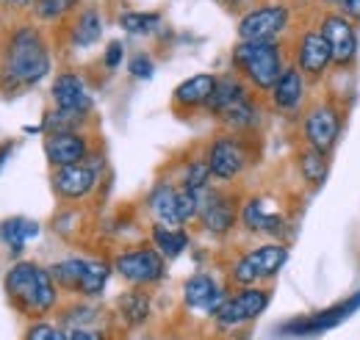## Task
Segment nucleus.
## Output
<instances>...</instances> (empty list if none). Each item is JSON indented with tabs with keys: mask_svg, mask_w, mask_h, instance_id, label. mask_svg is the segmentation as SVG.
Listing matches in <instances>:
<instances>
[{
	"mask_svg": "<svg viewBox=\"0 0 360 340\" xmlns=\"http://www.w3.org/2000/svg\"><path fill=\"white\" fill-rule=\"evenodd\" d=\"M50 47L37 25L14 28L0 50V81L8 89L37 86L50 72Z\"/></svg>",
	"mask_w": 360,
	"mask_h": 340,
	"instance_id": "f257e3e1",
	"label": "nucleus"
},
{
	"mask_svg": "<svg viewBox=\"0 0 360 340\" xmlns=\"http://www.w3.org/2000/svg\"><path fill=\"white\" fill-rule=\"evenodd\" d=\"M6 296L22 313V315H47L58 304V285L50 274V268L34 263V260H20L8 268L6 280Z\"/></svg>",
	"mask_w": 360,
	"mask_h": 340,
	"instance_id": "f03ea898",
	"label": "nucleus"
},
{
	"mask_svg": "<svg viewBox=\"0 0 360 340\" xmlns=\"http://www.w3.org/2000/svg\"><path fill=\"white\" fill-rule=\"evenodd\" d=\"M230 61L233 72L241 75L258 94H269L288 67L283 39H238L230 50Z\"/></svg>",
	"mask_w": 360,
	"mask_h": 340,
	"instance_id": "7ed1b4c3",
	"label": "nucleus"
},
{
	"mask_svg": "<svg viewBox=\"0 0 360 340\" xmlns=\"http://www.w3.org/2000/svg\"><path fill=\"white\" fill-rule=\"evenodd\" d=\"M294 25V8L285 0L252 3L236 22L238 39H283Z\"/></svg>",
	"mask_w": 360,
	"mask_h": 340,
	"instance_id": "20e7f679",
	"label": "nucleus"
},
{
	"mask_svg": "<svg viewBox=\"0 0 360 340\" xmlns=\"http://www.w3.org/2000/svg\"><path fill=\"white\" fill-rule=\"evenodd\" d=\"M288 244L285 241H271V244H261L244 255H238L230 266V280L238 288H252L261 282L274 280L283 266L288 263Z\"/></svg>",
	"mask_w": 360,
	"mask_h": 340,
	"instance_id": "39448f33",
	"label": "nucleus"
},
{
	"mask_svg": "<svg viewBox=\"0 0 360 340\" xmlns=\"http://www.w3.org/2000/svg\"><path fill=\"white\" fill-rule=\"evenodd\" d=\"M300 133L308 147L330 155L344 133V108L335 100H316L300 117Z\"/></svg>",
	"mask_w": 360,
	"mask_h": 340,
	"instance_id": "423d86ee",
	"label": "nucleus"
},
{
	"mask_svg": "<svg viewBox=\"0 0 360 340\" xmlns=\"http://www.w3.org/2000/svg\"><path fill=\"white\" fill-rule=\"evenodd\" d=\"M205 161L211 166L214 180L219 183H236L247 166L252 164V147L244 138V133H227V136H217L208 150H205Z\"/></svg>",
	"mask_w": 360,
	"mask_h": 340,
	"instance_id": "0eeeda50",
	"label": "nucleus"
},
{
	"mask_svg": "<svg viewBox=\"0 0 360 340\" xmlns=\"http://www.w3.org/2000/svg\"><path fill=\"white\" fill-rule=\"evenodd\" d=\"M316 25H319V31L324 34V39L330 42L335 70H349V67L358 61V53H360L358 22H352V20H349L347 14H341L338 8H330V11L316 14Z\"/></svg>",
	"mask_w": 360,
	"mask_h": 340,
	"instance_id": "6e6552de",
	"label": "nucleus"
},
{
	"mask_svg": "<svg viewBox=\"0 0 360 340\" xmlns=\"http://www.w3.org/2000/svg\"><path fill=\"white\" fill-rule=\"evenodd\" d=\"M358 310H360V288L349 299H344V301H338V304H333V307H327V310L308 313V315H297V318L285 321V324L280 327V332L288 335V338H319V335H324V332L341 327V324H344L347 318H352Z\"/></svg>",
	"mask_w": 360,
	"mask_h": 340,
	"instance_id": "1a4fd4ad",
	"label": "nucleus"
},
{
	"mask_svg": "<svg viewBox=\"0 0 360 340\" xmlns=\"http://www.w3.org/2000/svg\"><path fill=\"white\" fill-rule=\"evenodd\" d=\"M291 53H294V61H291V64H294L308 81H321L330 70H335L330 42H327L324 34L319 31V25H308V28L297 31Z\"/></svg>",
	"mask_w": 360,
	"mask_h": 340,
	"instance_id": "9d476101",
	"label": "nucleus"
},
{
	"mask_svg": "<svg viewBox=\"0 0 360 340\" xmlns=\"http://www.w3.org/2000/svg\"><path fill=\"white\" fill-rule=\"evenodd\" d=\"M114 271L125 282L147 288L167 277V257L155 247H134V249H125L114 257Z\"/></svg>",
	"mask_w": 360,
	"mask_h": 340,
	"instance_id": "9b49d317",
	"label": "nucleus"
},
{
	"mask_svg": "<svg viewBox=\"0 0 360 340\" xmlns=\"http://www.w3.org/2000/svg\"><path fill=\"white\" fill-rule=\"evenodd\" d=\"M238 224L252 235H266V238H274V241H285L288 227H291L288 216L280 208H274L271 197H264V194H255L241 205Z\"/></svg>",
	"mask_w": 360,
	"mask_h": 340,
	"instance_id": "f8f14e48",
	"label": "nucleus"
},
{
	"mask_svg": "<svg viewBox=\"0 0 360 340\" xmlns=\"http://www.w3.org/2000/svg\"><path fill=\"white\" fill-rule=\"evenodd\" d=\"M271 291L266 288H241L236 294H230L225 299V304L219 307V313L214 315V321L222 327V329H236V327H244L255 318L264 315V310L269 307Z\"/></svg>",
	"mask_w": 360,
	"mask_h": 340,
	"instance_id": "ddd939ff",
	"label": "nucleus"
},
{
	"mask_svg": "<svg viewBox=\"0 0 360 340\" xmlns=\"http://www.w3.org/2000/svg\"><path fill=\"white\" fill-rule=\"evenodd\" d=\"M238 213H241L238 197L211 188L208 197L202 200V208L197 213V221H200V227H202L208 235L225 238V235H230V233L238 227Z\"/></svg>",
	"mask_w": 360,
	"mask_h": 340,
	"instance_id": "4468645a",
	"label": "nucleus"
},
{
	"mask_svg": "<svg viewBox=\"0 0 360 340\" xmlns=\"http://www.w3.org/2000/svg\"><path fill=\"white\" fill-rule=\"evenodd\" d=\"M100 180V164H94V152L84 164H72V166H58L53 169V191L64 200V202H81L86 200L94 185Z\"/></svg>",
	"mask_w": 360,
	"mask_h": 340,
	"instance_id": "2eb2a0df",
	"label": "nucleus"
},
{
	"mask_svg": "<svg viewBox=\"0 0 360 340\" xmlns=\"http://www.w3.org/2000/svg\"><path fill=\"white\" fill-rule=\"evenodd\" d=\"M50 97H53L56 111L70 114V117H75L81 122L89 117L91 108H94L89 86L78 72H58L56 81H53V89H50Z\"/></svg>",
	"mask_w": 360,
	"mask_h": 340,
	"instance_id": "dca6fc26",
	"label": "nucleus"
},
{
	"mask_svg": "<svg viewBox=\"0 0 360 340\" xmlns=\"http://www.w3.org/2000/svg\"><path fill=\"white\" fill-rule=\"evenodd\" d=\"M305 97H308V78L294 64H288L269 91L271 108L283 117H302Z\"/></svg>",
	"mask_w": 360,
	"mask_h": 340,
	"instance_id": "f3484780",
	"label": "nucleus"
},
{
	"mask_svg": "<svg viewBox=\"0 0 360 340\" xmlns=\"http://www.w3.org/2000/svg\"><path fill=\"white\" fill-rule=\"evenodd\" d=\"M227 296H230L227 288H222L217 282V277L208 274V271H197L183 282V304L188 310H200V313L217 315Z\"/></svg>",
	"mask_w": 360,
	"mask_h": 340,
	"instance_id": "a211bd4d",
	"label": "nucleus"
},
{
	"mask_svg": "<svg viewBox=\"0 0 360 340\" xmlns=\"http://www.w3.org/2000/svg\"><path fill=\"white\" fill-rule=\"evenodd\" d=\"M45 155H47V164H50L53 169H58V166H72V164H84L91 155L89 138H86L81 130L47 133Z\"/></svg>",
	"mask_w": 360,
	"mask_h": 340,
	"instance_id": "6ab92c4d",
	"label": "nucleus"
},
{
	"mask_svg": "<svg viewBox=\"0 0 360 340\" xmlns=\"http://www.w3.org/2000/svg\"><path fill=\"white\" fill-rule=\"evenodd\" d=\"M147 211L155 224L183 227L180 221V185L169 180H158L147 194Z\"/></svg>",
	"mask_w": 360,
	"mask_h": 340,
	"instance_id": "aec40b11",
	"label": "nucleus"
},
{
	"mask_svg": "<svg viewBox=\"0 0 360 340\" xmlns=\"http://www.w3.org/2000/svg\"><path fill=\"white\" fill-rule=\"evenodd\" d=\"M217 81H219V75H211V72H200V75L186 78L172 91V108L175 111H200V108H205V103L211 100V94L217 89Z\"/></svg>",
	"mask_w": 360,
	"mask_h": 340,
	"instance_id": "412c9836",
	"label": "nucleus"
},
{
	"mask_svg": "<svg viewBox=\"0 0 360 340\" xmlns=\"http://www.w3.org/2000/svg\"><path fill=\"white\" fill-rule=\"evenodd\" d=\"M217 119L230 133H252V130H258L261 128V119H264V105L258 100V91H250L241 100H236L225 114H219Z\"/></svg>",
	"mask_w": 360,
	"mask_h": 340,
	"instance_id": "4be33fe9",
	"label": "nucleus"
},
{
	"mask_svg": "<svg viewBox=\"0 0 360 340\" xmlns=\"http://www.w3.org/2000/svg\"><path fill=\"white\" fill-rule=\"evenodd\" d=\"M103 28H105V22H103V11L97 6L75 8L72 22H70V42L75 47H91L100 42Z\"/></svg>",
	"mask_w": 360,
	"mask_h": 340,
	"instance_id": "5701e85b",
	"label": "nucleus"
},
{
	"mask_svg": "<svg viewBox=\"0 0 360 340\" xmlns=\"http://www.w3.org/2000/svg\"><path fill=\"white\" fill-rule=\"evenodd\" d=\"M250 91H255V89L247 84L241 75H236V72L219 75L217 89H214V94H211V100L205 103V108H202V111H205V114H211V117H219V114H225L236 100H241V97H244V94H250Z\"/></svg>",
	"mask_w": 360,
	"mask_h": 340,
	"instance_id": "b1692460",
	"label": "nucleus"
},
{
	"mask_svg": "<svg viewBox=\"0 0 360 340\" xmlns=\"http://www.w3.org/2000/svg\"><path fill=\"white\" fill-rule=\"evenodd\" d=\"M117 313H120V318H122L125 327L139 329V327H144V324L150 321V315H153V299H150V294H147L144 288L136 285L131 291L120 294V299H117Z\"/></svg>",
	"mask_w": 360,
	"mask_h": 340,
	"instance_id": "393cba45",
	"label": "nucleus"
},
{
	"mask_svg": "<svg viewBox=\"0 0 360 340\" xmlns=\"http://www.w3.org/2000/svg\"><path fill=\"white\" fill-rule=\"evenodd\" d=\"M150 241H153V247L167 257V260H175V257H180L188 249L191 235H188L183 227H169V224H155V221H153V227H150Z\"/></svg>",
	"mask_w": 360,
	"mask_h": 340,
	"instance_id": "a878e982",
	"label": "nucleus"
},
{
	"mask_svg": "<svg viewBox=\"0 0 360 340\" xmlns=\"http://www.w3.org/2000/svg\"><path fill=\"white\" fill-rule=\"evenodd\" d=\"M34 235H39V224L31 221V218L14 216V218L0 221V244H3L8 252H14V255H20V252L25 249V241L34 238Z\"/></svg>",
	"mask_w": 360,
	"mask_h": 340,
	"instance_id": "bb28decb",
	"label": "nucleus"
},
{
	"mask_svg": "<svg viewBox=\"0 0 360 340\" xmlns=\"http://www.w3.org/2000/svg\"><path fill=\"white\" fill-rule=\"evenodd\" d=\"M297 171H300L302 183H308L311 188H321L327 180V155L305 144L297 152Z\"/></svg>",
	"mask_w": 360,
	"mask_h": 340,
	"instance_id": "cd10ccee",
	"label": "nucleus"
},
{
	"mask_svg": "<svg viewBox=\"0 0 360 340\" xmlns=\"http://www.w3.org/2000/svg\"><path fill=\"white\" fill-rule=\"evenodd\" d=\"M164 25V17L158 11H122L120 28L131 37H150Z\"/></svg>",
	"mask_w": 360,
	"mask_h": 340,
	"instance_id": "c85d7f7f",
	"label": "nucleus"
},
{
	"mask_svg": "<svg viewBox=\"0 0 360 340\" xmlns=\"http://www.w3.org/2000/svg\"><path fill=\"white\" fill-rule=\"evenodd\" d=\"M78 6H81V0H37L31 11L39 22H58L67 14H72Z\"/></svg>",
	"mask_w": 360,
	"mask_h": 340,
	"instance_id": "c756f323",
	"label": "nucleus"
},
{
	"mask_svg": "<svg viewBox=\"0 0 360 340\" xmlns=\"http://www.w3.org/2000/svg\"><path fill=\"white\" fill-rule=\"evenodd\" d=\"M61 321H64V327H70V329H75V327H91V324L100 321V310L91 307V304H72V307L64 310Z\"/></svg>",
	"mask_w": 360,
	"mask_h": 340,
	"instance_id": "7c9ffc66",
	"label": "nucleus"
},
{
	"mask_svg": "<svg viewBox=\"0 0 360 340\" xmlns=\"http://www.w3.org/2000/svg\"><path fill=\"white\" fill-rule=\"evenodd\" d=\"M128 72L136 81H150L155 75V61L150 53H134L131 61H128Z\"/></svg>",
	"mask_w": 360,
	"mask_h": 340,
	"instance_id": "2f4dec72",
	"label": "nucleus"
},
{
	"mask_svg": "<svg viewBox=\"0 0 360 340\" xmlns=\"http://www.w3.org/2000/svg\"><path fill=\"white\" fill-rule=\"evenodd\" d=\"M25 340H67V332H64L58 324L34 321V324L25 329Z\"/></svg>",
	"mask_w": 360,
	"mask_h": 340,
	"instance_id": "473e14b6",
	"label": "nucleus"
},
{
	"mask_svg": "<svg viewBox=\"0 0 360 340\" xmlns=\"http://www.w3.org/2000/svg\"><path fill=\"white\" fill-rule=\"evenodd\" d=\"M122 61H125V44L120 42V39H114V42L105 44L103 67H105L108 72H114V70H120V67H122Z\"/></svg>",
	"mask_w": 360,
	"mask_h": 340,
	"instance_id": "72a5a7b5",
	"label": "nucleus"
},
{
	"mask_svg": "<svg viewBox=\"0 0 360 340\" xmlns=\"http://www.w3.org/2000/svg\"><path fill=\"white\" fill-rule=\"evenodd\" d=\"M67 340H108L103 329H94V327H75V329H67Z\"/></svg>",
	"mask_w": 360,
	"mask_h": 340,
	"instance_id": "f704fd0d",
	"label": "nucleus"
},
{
	"mask_svg": "<svg viewBox=\"0 0 360 340\" xmlns=\"http://www.w3.org/2000/svg\"><path fill=\"white\" fill-rule=\"evenodd\" d=\"M294 3L302 6V8H314L316 14L330 11V8H338V0H294Z\"/></svg>",
	"mask_w": 360,
	"mask_h": 340,
	"instance_id": "c9c22d12",
	"label": "nucleus"
},
{
	"mask_svg": "<svg viewBox=\"0 0 360 340\" xmlns=\"http://www.w3.org/2000/svg\"><path fill=\"white\" fill-rule=\"evenodd\" d=\"M338 11L360 25V0H338Z\"/></svg>",
	"mask_w": 360,
	"mask_h": 340,
	"instance_id": "e433bc0d",
	"label": "nucleus"
},
{
	"mask_svg": "<svg viewBox=\"0 0 360 340\" xmlns=\"http://www.w3.org/2000/svg\"><path fill=\"white\" fill-rule=\"evenodd\" d=\"M37 0H0L3 11H31Z\"/></svg>",
	"mask_w": 360,
	"mask_h": 340,
	"instance_id": "4c0bfd02",
	"label": "nucleus"
},
{
	"mask_svg": "<svg viewBox=\"0 0 360 340\" xmlns=\"http://www.w3.org/2000/svg\"><path fill=\"white\" fill-rule=\"evenodd\" d=\"M11 150H14V144H11V141H8V144H0V169L6 166V161H8Z\"/></svg>",
	"mask_w": 360,
	"mask_h": 340,
	"instance_id": "58836bf2",
	"label": "nucleus"
},
{
	"mask_svg": "<svg viewBox=\"0 0 360 340\" xmlns=\"http://www.w3.org/2000/svg\"><path fill=\"white\" fill-rule=\"evenodd\" d=\"M225 8H241V6H247V0H219Z\"/></svg>",
	"mask_w": 360,
	"mask_h": 340,
	"instance_id": "ea45409f",
	"label": "nucleus"
},
{
	"mask_svg": "<svg viewBox=\"0 0 360 340\" xmlns=\"http://www.w3.org/2000/svg\"><path fill=\"white\" fill-rule=\"evenodd\" d=\"M141 340H153V338H141Z\"/></svg>",
	"mask_w": 360,
	"mask_h": 340,
	"instance_id": "a19ab883",
	"label": "nucleus"
},
{
	"mask_svg": "<svg viewBox=\"0 0 360 340\" xmlns=\"http://www.w3.org/2000/svg\"><path fill=\"white\" fill-rule=\"evenodd\" d=\"M247 3H252V0H247Z\"/></svg>",
	"mask_w": 360,
	"mask_h": 340,
	"instance_id": "79ce46f5",
	"label": "nucleus"
}]
</instances>
